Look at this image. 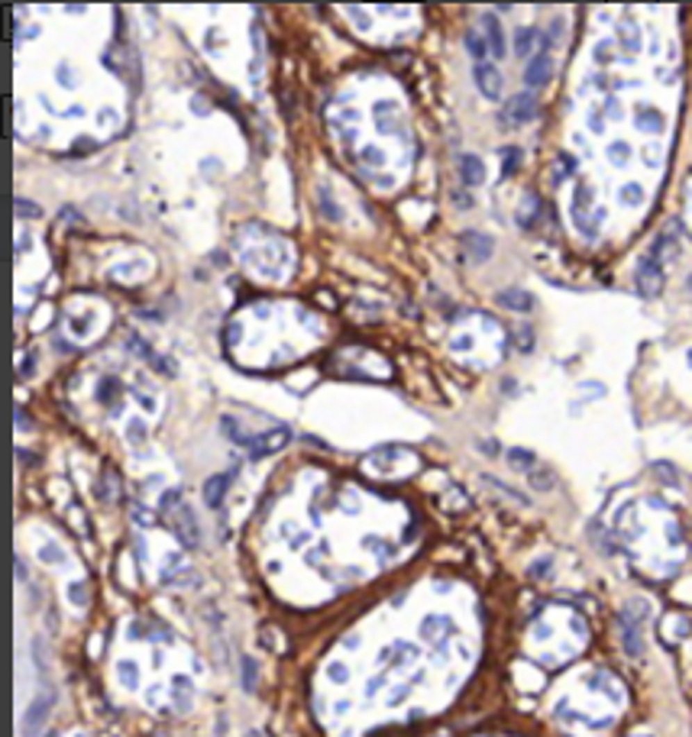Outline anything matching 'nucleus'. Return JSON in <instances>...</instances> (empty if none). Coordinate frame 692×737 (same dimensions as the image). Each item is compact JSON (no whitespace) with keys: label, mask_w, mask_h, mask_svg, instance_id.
Listing matches in <instances>:
<instances>
[{"label":"nucleus","mask_w":692,"mask_h":737,"mask_svg":"<svg viewBox=\"0 0 692 737\" xmlns=\"http://www.w3.org/2000/svg\"><path fill=\"white\" fill-rule=\"evenodd\" d=\"M534 117H537V97L527 91L508 97L505 110H502V123L505 126H521V123H531Z\"/></svg>","instance_id":"obj_1"},{"label":"nucleus","mask_w":692,"mask_h":737,"mask_svg":"<svg viewBox=\"0 0 692 737\" xmlns=\"http://www.w3.org/2000/svg\"><path fill=\"white\" fill-rule=\"evenodd\" d=\"M637 291H641L644 298H657V295L664 291V269H660V262L650 259V256L637 262Z\"/></svg>","instance_id":"obj_2"},{"label":"nucleus","mask_w":692,"mask_h":737,"mask_svg":"<svg viewBox=\"0 0 692 737\" xmlns=\"http://www.w3.org/2000/svg\"><path fill=\"white\" fill-rule=\"evenodd\" d=\"M172 531L178 533V540L185 543V547H197V543H201V531H197L195 514H191V508H185V504L172 511Z\"/></svg>","instance_id":"obj_3"},{"label":"nucleus","mask_w":692,"mask_h":737,"mask_svg":"<svg viewBox=\"0 0 692 737\" xmlns=\"http://www.w3.org/2000/svg\"><path fill=\"white\" fill-rule=\"evenodd\" d=\"M52 702H56V692L46 689V692H42V699H36L33 705H29L26 718H23V734H26V737H36L39 734V728H42V724H46V718H49V709H52Z\"/></svg>","instance_id":"obj_4"},{"label":"nucleus","mask_w":692,"mask_h":737,"mask_svg":"<svg viewBox=\"0 0 692 737\" xmlns=\"http://www.w3.org/2000/svg\"><path fill=\"white\" fill-rule=\"evenodd\" d=\"M463 252H466L472 262H488L492 259V252H495V240L488 233H479V230H469V233H463Z\"/></svg>","instance_id":"obj_5"},{"label":"nucleus","mask_w":692,"mask_h":737,"mask_svg":"<svg viewBox=\"0 0 692 737\" xmlns=\"http://www.w3.org/2000/svg\"><path fill=\"white\" fill-rule=\"evenodd\" d=\"M472 78H476L482 97H488V101H498V97H502V72H498L495 65H488V62H476Z\"/></svg>","instance_id":"obj_6"},{"label":"nucleus","mask_w":692,"mask_h":737,"mask_svg":"<svg viewBox=\"0 0 692 737\" xmlns=\"http://www.w3.org/2000/svg\"><path fill=\"white\" fill-rule=\"evenodd\" d=\"M291 433L285 427H275V430H265V433H259V437H253V443H249V453H253L256 459L265 456V453H275V449L288 447Z\"/></svg>","instance_id":"obj_7"},{"label":"nucleus","mask_w":692,"mask_h":737,"mask_svg":"<svg viewBox=\"0 0 692 737\" xmlns=\"http://www.w3.org/2000/svg\"><path fill=\"white\" fill-rule=\"evenodd\" d=\"M482 29H486V39H488V52L495 58H505V29H502V19L495 13H482Z\"/></svg>","instance_id":"obj_8"},{"label":"nucleus","mask_w":692,"mask_h":737,"mask_svg":"<svg viewBox=\"0 0 692 737\" xmlns=\"http://www.w3.org/2000/svg\"><path fill=\"white\" fill-rule=\"evenodd\" d=\"M550 72H553V62L550 56H534L531 62H527V68H524V81H527V88H543V84L550 81Z\"/></svg>","instance_id":"obj_9"},{"label":"nucleus","mask_w":692,"mask_h":737,"mask_svg":"<svg viewBox=\"0 0 692 737\" xmlns=\"http://www.w3.org/2000/svg\"><path fill=\"white\" fill-rule=\"evenodd\" d=\"M495 301L502 304V308H508V310H531L534 304H537L531 291H521V288H505V291H498Z\"/></svg>","instance_id":"obj_10"},{"label":"nucleus","mask_w":692,"mask_h":737,"mask_svg":"<svg viewBox=\"0 0 692 737\" xmlns=\"http://www.w3.org/2000/svg\"><path fill=\"white\" fill-rule=\"evenodd\" d=\"M459 175H463V185H482L486 181V165L479 156H459Z\"/></svg>","instance_id":"obj_11"},{"label":"nucleus","mask_w":692,"mask_h":737,"mask_svg":"<svg viewBox=\"0 0 692 737\" xmlns=\"http://www.w3.org/2000/svg\"><path fill=\"white\" fill-rule=\"evenodd\" d=\"M230 472H220V476H211L204 486V502L211 504V508H220V502L226 498V488H230Z\"/></svg>","instance_id":"obj_12"},{"label":"nucleus","mask_w":692,"mask_h":737,"mask_svg":"<svg viewBox=\"0 0 692 737\" xmlns=\"http://www.w3.org/2000/svg\"><path fill=\"white\" fill-rule=\"evenodd\" d=\"M537 217H541V201H537L534 194H527V197H524V204H521V210H518V224L531 230V226L537 224Z\"/></svg>","instance_id":"obj_13"},{"label":"nucleus","mask_w":692,"mask_h":737,"mask_svg":"<svg viewBox=\"0 0 692 737\" xmlns=\"http://www.w3.org/2000/svg\"><path fill=\"white\" fill-rule=\"evenodd\" d=\"M618 39H621V46H625L627 52H637V46H641V33H637V26L627 23V19L618 26Z\"/></svg>","instance_id":"obj_14"},{"label":"nucleus","mask_w":692,"mask_h":737,"mask_svg":"<svg viewBox=\"0 0 692 737\" xmlns=\"http://www.w3.org/2000/svg\"><path fill=\"white\" fill-rule=\"evenodd\" d=\"M508 463H511L515 469H521V472H534V469H537V466H534V453H531V449H518V447L508 449Z\"/></svg>","instance_id":"obj_15"},{"label":"nucleus","mask_w":692,"mask_h":737,"mask_svg":"<svg viewBox=\"0 0 692 737\" xmlns=\"http://www.w3.org/2000/svg\"><path fill=\"white\" fill-rule=\"evenodd\" d=\"M637 126H641V130H650V133H660V130H664V113L641 110V113H637Z\"/></svg>","instance_id":"obj_16"},{"label":"nucleus","mask_w":692,"mask_h":737,"mask_svg":"<svg viewBox=\"0 0 692 737\" xmlns=\"http://www.w3.org/2000/svg\"><path fill=\"white\" fill-rule=\"evenodd\" d=\"M440 627H450V621L447 618H427L421 624V634L427 637V640H434V644H440V637H443V631Z\"/></svg>","instance_id":"obj_17"},{"label":"nucleus","mask_w":692,"mask_h":737,"mask_svg":"<svg viewBox=\"0 0 692 737\" xmlns=\"http://www.w3.org/2000/svg\"><path fill=\"white\" fill-rule=\"evenodd\" d=\"M621 627H625V650L631 656H641V634H637V627H631L627 618H621Z\"/></svg>","instance_id":"obj_18"},{"label":"nucleus","mask_w":692,"mask_h":737,"mask_svg":"<svg viewBox=\"0 0 692 737\" xmlns=\"http://www.w3.org/2000/svg\"><path fill=\"white\" fill-rule=\"evenodd\" d=\"M466 49H469V56L482 62V58H486V52H488V42L479 36L476 29H469V33H466Z\"/></svg>","instance_id":"obj_19"},{"label":"nucleus","mask_w":692,"mask_h":737,"mask_svg":"<svg viewBox=\"0 0 692 737\" xmlns=\"http://www.w3.org/2000/svg\"><path fill=\"white\" fill-rule=\"evenodd\" d=\"M534 39H537V29H531V26L518 29V36H515V52H518V56H527V52H531Z\"/></svg>","instance_id":"obj_20"},{"label":"nucleus","mask_w":692,"mask_h":737,"mask_svg":"<svg viewBox=\"0 0 692 737\" xmlns=\"http://www.w3.org/2000/svg\"><path fill=\"white\" fill-rule=\"evenodd\" d=\"M518 165H521V149H518V146H508L505 156H502V175H505V178L515 175Z\"/></svg>","instance_id":"obj_21"},{"label":"nucleus","mask_w":692,"mask_h":737,"mask_svg":"<svg viewBox=\"0 0 692 737\" xmlns=\"http://www.w3.org/2000/svg\"><path fill=\"white\" fill-rule=\"evenodd\" d=\"M527 479H531V486L537 488V492H550V488H553V472H550V469H534V472H527Z\"/></svg>","instance_id":"obj_22"},{"label":"nucleus","mask_w":692,"mask_h":737,"mask_svg":"<svg viewBox=\"0 0 692 737\" xmlns=\"http://www.w3.org/2000/svg\"><path fill=\"white\" fill-rule=\"evenodd\" d=\"M256 676H259V672H256V660L253 656H243V689L246 692L256 689Z\"/></svg>","instance_id":"obj_23"},{"label":"nucleus","mask_w":692,"mask_h":737,"mask_svg":"<svg viewBox=\"0 0 692 737\" xmlns=\"http://www.w3.org/2000/svg\"><path fill=\"white\" fill-rule=\"evenodd\" d=\"M178 502H181V492H178V488H172V492H165V495H162L159 508H162V511H165V514H172V511H175V508H181V504H178Z\"/></svg>","instance_id":"obj_24"},{"label":"nucleus","mask_w":692,"mask_h":737,"mask_svg":"<svg viewBox=\"0 0 692 737\" xmlns=\"http://www.w3.org/2000/svg\"><path fill=\"white\" fill-rule=\"evenodd\" d=\"M518 349H521V353H531L534 349V330L531 327H518Z\"/></svg>","instance_id":"obj_25"},{"label":"nucleus","mask_w":692,"mask_h":737,"mask_svg":"<svg viewBox=\"0 0 692 737\" xmlns=\"http://www.w3.org/2000/svg\"><path fill=\"white\" fill-rule=\"evenodd\" d=\"M621 197H625V204H641L644 191H641L637 185H625V188H621Z\"/></svg>","instance_id":"obj_26"},{"label":"nucleus","mask_w":692,"mask_h":737,"mask_svg":"<svg viewBox=\"0 0 692 737\" xmlns=\"http://www.w3.org/2000/svg\"><path fill=\"white\" fill-rule=\"evenodd\" d=\"M13 207H17L19 217H39V207L29 204V201H23V197H17V201H13Z\"/></svg>","instance_id":"obj_27"},{"label":"nucleus","mask_w":692,"mask_h":737,"mask_svg":"<svg viewBox=\"0 0 692 737\" xmlns=\"http://www.w3.org/2000/svg\"><path fill=\"white\" fill-rule=\"evenodd\" d=\"M117 672H120V679L126 682V686H136V666H133V663H120Z\"/></svg>","instance_id":"obj_28"},{"label":"nucleus","mask_w":692,"mask_h":737,"mask_svg":"<svg viewBox=\"0 0 692 737\" xmlns=\"http://www.w3.org/2000/svg\"><path fill=\"white\" fill-rule=\"evenodd\" d=\"M608 156H611V162H615V165H625V162H627V142H615Z\"/></svg>","instance_id":"obj_29"},{"label":"nucleus","mask_w":692,"mask_h":737,"mask_svg":"<svg viewBox=\"0 0 692 737\" xmlns=\"http://www.w3.org/2000/svg\"><path fill=\"white\" fill-rule=\"evenodd\" d=\"M39 556H42L46 563H62V550H58V547H52V543H49V547H42V550H39Z\"/></svg>","instance_id":"obj_30"},{"label":"nucleus","mask_w":692,"mask_h":737,"mask_svg":"<svg viewBox=\"0 0 692 737\" xmlns=\"http://www.w3.org/2000/svg\"><path fill=\"white\" fill-rule=\"evenodd\" d=\"M56 78H58V84H65V88H75V84H78V78L72 75V68H65V65L58 68V75H56Z\"/></svg>","instance_id":"obj_31"},{"label":"nucleus","mask_w":692,"mask_h":737,"mask_svg":"<svg viewBox=\"0 0 692 737\" xmlns=\"http://www.w3.org/2000/svg\"><path fill=\"white\" fill-rule=\"evenodd\" d=\"M220 424H224L226 430H236L233 417H224V420H220ZM233 440H236V443H246V447H249V443H253V437H243V433H233Z\"/></svg>","instance_id":"obj_32"},{"label":"nucleus","mask_w":692,"mask_h":737,"mask_svg":"<svg viewBox=\"0 0 692 737\" xmlns=\"http://www.w3.org/2000/svg\"><path fill=\"white\" fill-rule=\"evenodd\" d=\"M654 472H657V476H664L666 482H670V486H673V482H676V472H673V469H670V466H666V463H657V466H654Z\"/></svg>","instance_id":"obj_33"},{"label":"nucleus","mask_w":692,"mask_h":737,"mask_svg":"<svg viewBox=\"0 0 692 737\" xmlns=\"http://www.w3.org/2000/svg\"><path fill=\"white\" fill-rule=\"evenodd\" d=\"M453 201H456L459 210H469V207H472V201H469L466 191H456V194H453Z\"/></svg>","instance_id":"obj_34"},{"label":"nucleus","mask_w":692,"mask_h":737,"mask_svg":"<svg viewBox=\"0 0 692 737\" xmlns=\"http://www.w3.org/2000/svg\"><path fill=\"white\" fill-rule=\"evenodd\" d=\"M330 679H337V682L346 679V670L340 666V663H333V666H330Z\"/></svg>","instance_id":"obj_35"},{"label":"nucleus","mask_w":692,"mask_h":737,"mask_svg":"<svg viewBox=\"0 0 692 737\" xmlns=\"http://www.w3.org/2000/svg\"><path fill=\"white\" fill-rule=\"evenodd\" d=\"M72 598H75L78 605H85V586H72Z\"/></svg>","instance_id":"obj_36"},{"label":"nucleus","mask_w":692,"mask_h":737,"mask_svg":"<svg viewBox=\"0 0 692 737\" xmlns=\"http://www.w3.org/2000/svg\"><path fill=\"white\" fill-rule=\"evenodd\" d=\"M13 417H17V424H19L23 430L29 427V420H26V414H23V408H13Z\"/></svg>","instance_id":"obj_37"},{"label":"nucleus","mask_w":692,"mask_h":737,"mask_svg":"<svg viewBox=\"0 0 692 737\" xmlns=\"http://www.w3.org/2000/svg\"><path fill=\"white\" fill-rule=\"evenodd\" d=\"M33 365H36V356H29V359H26V363H23V372H26V375H29V372H33Z\"/></svg>","instance_id":"obj_38"},{"label":"nucleus","mask_w":692,"mask_h":737,"mask_svg":"<svg viewBox=\"0 0 692 737\" xmlns=\"http://www.w3.org/2000/svg\"><path fill=\"white\" fill-rule=\"evenodd\" d=\"M17 456H19V459H23V463H26V466H33V456H29V453H26V449H17Z\"/></svg>","instance_id":"obj_39"},{"label":"nucleus","mask_w":692,"mask_h":737,"mask_svg":"<svg viewBox=\"0 0 692 737\" xmlns=\"http://www.w3.org/2000/svg\"><path fill=\"white\" fill-rule=\"evenodd\" d=\"M689 288H692V279H689Z\"/></svg>","instance_id":"obj_40"},{"label":"nucleus","mask_w":692,"mask_h":737,"mask_svg":"<svg viewBox=\"0 0 692 737\" xmlns=\"http://www.w3.org/2000/svg\"><path fill=\"white\" fill-rule=\"evenodd\" d=\"M249 737H259V734H249Z\"/></svg>","instance_id":"obj_41"}]
</instances>
